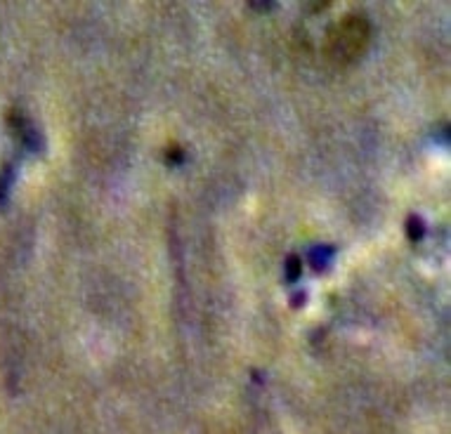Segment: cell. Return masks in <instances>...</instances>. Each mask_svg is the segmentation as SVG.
Returning <instances> with one entry per match:
<instances>
[{
	"instance_id": "6da1fadb",
	"label": "cell",
	"mask_w": 451,
	"mask_h": 434,
	"mask_svg": "<svg viewBox=\"0 0 451 434\" xmlns=\"http://www.w3.org/2000/svg\"><path fill=\"white\" fill-rule=\"evenodd\" d=\"M369 40H371L369 21L362 17H345L328 31L326 52L333 62L350 64L364 55V50L369 48Z\"/></svg>"
}]
</instances>
